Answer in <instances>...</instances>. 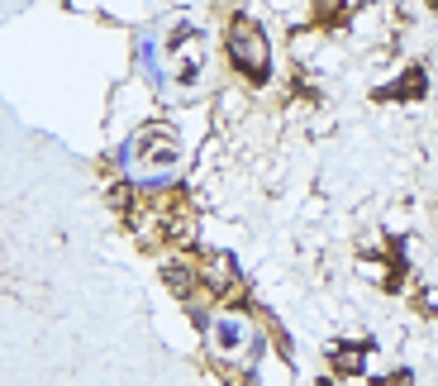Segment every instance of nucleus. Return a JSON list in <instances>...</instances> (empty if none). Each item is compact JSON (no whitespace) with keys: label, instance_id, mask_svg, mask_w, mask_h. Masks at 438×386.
<instances>
[{"label":"nucleus","instance_id":"nucleus-5","mask_svg":"<svg viewBox=\"0 0 438 386\" xmlns=\"http://www.w3.org/2000/svg\"><path fill=\"white\" fill-rule=\"evenodd\" d=\"M338 5H343V0H319V15H333Z\"/></svg>","mask_w":438,"mask_h":386},{"label":"nucleus","instance_id":"nucleus-2","mask_svg":"<svg viewBox=\"0 0 438 386\" xmlns=\"http://www.w3.org/2000/svg\"><path fill=\"white\" fill-rule=\"evenodd\" d=\"M129 158L139 162L148 177H162V172H172L176 167V134L172 129H143L139 139L129 144Z\"/></svg>","mask_w":438,"mask_h":386},{"label":"nucleus","instance_id":"nucleus-3","mask_svg":"<svg viewBox=\"0 0 438 386\" xmlns=\"http://www.w3.org/2000/svg\"><path fill=\"white\" fill-rule=\"evenodd\" d=\"M243 338H248L243 320H219V324H215V343H219V348H229V353H234Z\"/></svg>","mask_w":438,"mask_h":386},{"label":"nucleus","instance_id":"nucleus-4","mask_svg":"<svg viewBox=\"0 0 438 386\" xmlns=\"http://www.w3.org/2000/svg\"><path fill=\"white\" fill-rule=\"evenodd\" d=\"M362 358H367L362 348H353V353L343 348V353H338V368H343V372H362Z\"/></svg>","mask_w":438,"mask_h":386},{"label":"nucleus","instance_id":"nucleus-1","mask_svg":"<svg viewBox=\"0 0 438 386\" xmlns=\"http://www.w3.org/2000/svg\"><path fill=\"white\" fill-rule=\"evenodd\" d=\"M229 58H234V67L248 72L252 81H267L272 48H267V33L257 29L252 19H234V24H229Z\"/></svg>","mask_w":438,"mask_h":386}]
</instances>
